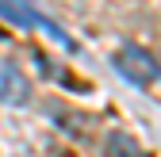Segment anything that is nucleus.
I'll use <instances>...</instances> for the list:
<instances>
[{
    "instance_id": "f257e3e1",
    "label": "nucleus",
    "mask_w": 161,
    "mask_h": 157,
    "mask_svg": "<svg viewBox=\"0 0 161 157\" xmlns=\"http://www.w3.org/2000/svg\"><path fill=\"white\" fill-rule=\"evenodd\" d=\"M111 65L119 69V77L138 88H150L161 81V62L146 50V46H134V42H123L115 54H111Z\"/></svg>"
},
{
    "instance_id": "f03ea898",
    "label": "nucleus",
    "mask_w": 161,
    "mask_h": 157,
    "mask_svg": "<svg viewBox=\"0 0 161 157\" xmlns=\"http://www.w3.org/2000/svg\"><path fill=\"white\" fill-rule=\"evenodd\" d=\"M0 15L8 19V23H19V27H35V31H46L50 38H58V42L69 46V35L54 23V19L46 12H38L31 0H0Z\"/></svg>"
},
{
    "instance_id": "7ed1b4c3",
    "label": "nucleus",
    "mask_w": 161,
    "mask_h": 157,
    "mask_svg": "<svg viewBox=\"0 0 161 157\" xmlns=\"http://www.w3.org/2000/svg\"><path fill=\"white\" fill-rule=\"evenodd\" d=\"M31 100V81H27V73L19 69L15 62H0V104H8V107H19V104H27Z\"/></svg>"
}]
</instances>
